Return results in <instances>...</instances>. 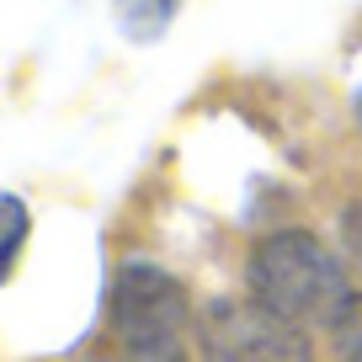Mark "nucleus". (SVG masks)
Masks as SVG:
<instances>
[{
	"mask_svg": "<svg viewBox=\"0 0 362 362\" xmlns=\"http://www.w3.org/2000/svg\"><path fill=\"white\" fill-rule=\"evenodd\" d=\"M245 293L250 304L272 309L277 320L309 330L336 325L341 309L351 304V283L341 256L309 229H272L245 256Z\"/></svg>",
	"mask_w": 362,
	"mask_h": 362,
	"instance_id": "1",
	"label": "nucleus"
},
{
	"mask_svg": "<svg viewBox=\"0 0 362 362\" xmlns=\"http://www.w3.org/2000/svg\"><path fill=\"white\" fill-rule=\"evenodd\" d=\"M197 351L203 362H315L304 330L250 298H214L197 320Z\"/></svg>",
	"mask_w": 362,
	"mask_h": 362,
	"instance_id": "2",
	"label": "nucleus"
},
{
	"mask_svg": "<svg viewBox=\"0 0 362 362\" xmlns=\"http://www.w3.org/2000/svg\"><path fill=\"white\" fill-rule=\"evenodd\" d=\"M107 320H112L117 346H149V341H187L192 309L187 293L155 261H128L112 277V298H107Z\"/></svg>",
	"mask_w": 362,
	"mask_h": 362,
	"instance_id": "3",
	"label": "nucleus"
},
{
	"mask_svg": "<svg viewBox=\"0 0 362 362\" xmlns=\"http://www.w3.org/2000/svg\"><path fill=\"white\" fill-rule=\"evenodd\" d=\"M33 235V214L16 192H0V283L11 277V267L22 261V245Z\"/></svg>",
	"mask_w": 362,
	"mask_h": 362,
	"instance_id": "4",
	"label": "nucleus"
},
{
	"mask_svg": "<svg viewBox=\"0 0 362 362\" xmlns=\"http://www.w3.org/2000/svg\"><path fill=\"white\" fill-rule=\"evenodd\" d=\"M176 6L181 0H117V22H123V33L134 37V43H155L170 27Z\"/></svg>",
	"mask_w": 362,
	"mask_h": 362,
	"instance_id": "5",
	"label": "nucleus"
},
{
	"mask_svg": "<svg viewBox=\"0 0 362 362\" xmlns=\"http://www.w3.org/2000/svg\"><path fill=\"white\" fill-rule=\"evenodd\" d=\"M330 346H336V362H362V293H351V304L330 325Z\"/></svg>",
	"mask_w": 362,
	"mask_h": 362,
	"instance_id": "6",
	"label": "nucleus"
},
{
	"mask_svg": "<svg viewBox=\"0 0 362 362\" xmlns=\"http://www.w3.org/2000/svg\"><path fill=\"white\" fill-rule=\"evenodd\" d=\"M112 362H192L187 341H149V346H117Z\"/></svg>",
	"mask_w": 362,
	"mask_h": 362,
	"instance_id": "7",
	"label": "nucleus"
},
{
	"mask_svg": "<svg viewBox=\"0 0 362 362\" xmlns=\"http://www.w3.org/2000/svg\"><path fill=\"white\" fill-rule=\"evenodd\" d=\"M341 240H346V256L357 261V272H362V197L341 214Z\"/></svg>",
	"mask_w": 362,
	"mask_h": 362,
	"instance_id": "8",
	"label": "nucleus"
},
{
	"mask_svg": "<svg viewBox=\"0 0 362 362\" xmlns=\"http://www.w3.org/2000/svg\"><path fill=\"white\" fill-rule=\"evenodd\" d=\"M357 123H362V90H357Z\"/></svg>",
	"mask_w": 362,
	"mask_h": 362,
	"instance_id": "9",
	"label": "nucleus"
}]
</instances>
